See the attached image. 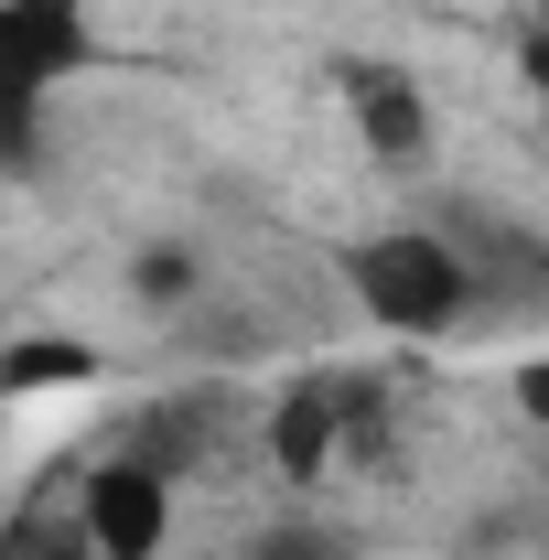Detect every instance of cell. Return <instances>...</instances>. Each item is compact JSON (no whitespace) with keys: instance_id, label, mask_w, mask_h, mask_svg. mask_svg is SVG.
<instances>
[{"instance_id":"cell-1","label":"cell","mask_w":549,"mask_h":560,"mask_svg":"<svg viewBox=\"0 0 549 560\" xmlns=\"http://www.w3.org/2000/svg\"><path fill=\"white\" fill-rule=\"evenodd\" d=\"M344 291L388 324V335H453L464 313H475V259L453 248V237H431V226H388V237H355L344 248Z\"/></svg>"},{"instance_id":"cell-2","label":"cell","mask_w":549,"mask_h":560,"mask_svg":"<svg viewBox=\"0 0 549 560\" xmlns=\"http://www.w3.org/2000/svg\"><path fill=\"white\" fill-rule=\"evenodd\" d=\"M86 66V0H11L0 11V75H11V162H33L44 97Z\"/></svg>"},{"instance_id":"cell-3","label":"cell","mask_w":549,"mask_h":560,"mask_svg":"<svg viewBox=\"0 0 549 560\" xmlns=\"http://www.w3.org/2000/svg\"><path fill=\"white\" fill-rule=\"evenodd\" d=\"M75 539H86V560H151L173 539V475L140 464V453L97 464V475L75 486Z\"/></svg>"},{"instance_id":"cell-4","label":"cell","mask_w":549,"mask_h":560,"mask_svg":"<svg viewBox=\"0 0 549 560\" xmlns=\"http://www.w3.org/2000/svg\"><path fill=\"white\" fill-rule=\"evenodd\" d=\"M366 420H377V399H366L355 377H302V388L270 410V464L291 475V486H313V475L335 464V453L366 431Z\"/></svg>"},{"instance_id":"cell-5","label":"cell","mask_w":549,"mask_h":560,"mask_svg":"<svg viewBox=\"0 0 549 560\" xmlns=\"http://www.w3.org/2000/svg\"><path fill=\"white\" fill-rule=\"evenodd\" d=\"M335 97H344V130L366 140L377 162H420V151H431V97H420V75L355 55V66H335Z\"/></svg>"},{"instance_id":"cell-6","label":"cell","mask_w":549,"mask_h":560,"mask_svg":"<svg viewBox=\"0 0 549 560\" xmlns=\"http://www.w3.org/2000/svg\"><path fill=\"white\" fill-rule=\"evenodd\" d=\"M86 366H97V355L66 346V335H22V346L0 355V388H11V399H44V388H75Z\"/></svg>"},{"instance_id":"cell-7","label":"cell","mask_w":549,"mask_h":560,"mask_svg":"<svg viewBox=\"0 0 549 560\" xmlns=\"http://www.w3.org/2000/svg\"><path fill=\"white\" fill-rule=\"evenodd\" d=\"M248 560H344V539H335V528H259Z\"/></svg>"},{"instance_id":"cell-8","label":"cell","mask_w":549,"mask_h":560,"mask_svg":"<svg viewBox=\"0 0 549 560\" xmlns=\"http://www.w3.org/2000/svg\"><path fill=\"white\" fill-rule=\"evenodd\" d=\"M184 291H195V259L184 248H151L140 259V302H184Z\"/></svg>"},{"instance_id":"cell-9","label":"cell","mask_w":549,"mask_h":560,"mask_svg":"<svg viewBox=\"0 0 549 560\" xmlns=\"http://www.w3.org/2000/svg\"><path fill=\"white\" fill-rule=\"evenodd\" d=\"M517 410L549 420V355H528V366H517Z\"/></svg>"},{"instance_id":"cell-10","label":"cell","mask_w":549,"mask_h":560,"mask_svg":"<svg viewBox=\"0 0 549 560\" xmlns=\"http://www.w3.org/2000/svg\"><path fill=\"white\" fill-rule=\"evenodd\" d=\"M517 75H528V86H539V97H549V22H539V33H528V44H517Z\"/></svg>"}]
</instances>
